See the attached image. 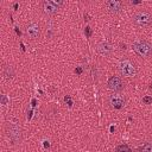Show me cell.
Listing matches in <instances>:
<instances>
[{
    "mask_svg": "<svg viewBox=\"0 0 152 152\" xmlns=\"http://www.w3.org/2000/svg\"><path fill=\"white\" fill-rule=\"evenodd\" d=\"M42 5H43V10H44V12H45L46 14H55V13L57 12V10H58V6L56 5L55 1H49V0H46V1H44Z\"/></svg>",
    "mask_w": 152,
    "mask_h": 152,
    "instance_id": "52a82bcc",
    "label": "cell"
},
{
    "mask_svg": "<svg viewBox=\"0 0 152 152\" xmlns=\"http://www.w3.org/2000/svg\"><path fill=\"white\" fill-rule=\"evenodd\" d=\"M10 69H11L10 66H7V68L5 69V76H6V77H12V72L10 71Z\"/></svg>",
    "mask_w": 152,
    "mask_h": 152,
    "instance_id": "4fadbf2b",
    "label": "cell"
},
{
    "mask_svg": "<svg viewBox=\"0 0 152 152\" xmlns=\"http://www.w3.org/2000/svg\"><path fill=\"white\" fill-rule=\"evenodd\" d=\"M7 134H8L10 139H11L13 142L20 141L21 131H20V128H19L17 125H10V126L7 127Z\"/></svg>",
    "mask_w": 152,
    "mask_h": 152,
    "instance_id": "277c9868",
    "label": "cell"
},
{
    "mask_svg": "<svg viewBox=\"0 0 152 152\" xmlns=\"http://www.w3.org/2000/svg\"><path fill=\"white\" fill-rule=\"evenodd\" d=\"M86 32H87V36L89 37L91 34V31H90V27H86Z\"/></svg>",
    "mask_w": 152,
    "mask_h": 152,
    "instance_id": "9a60e30c",
    "label": "cell"
},
{
    "mask_svg": "<svg viewBox=\"0 0 152 152\" xmlns=\"http://www.w3.org/2000/svg\"><path fill=\"white\" fill-rule=\"evenodd\" d=\"M115 151H116V152H132L131 148H129V146L126 145V144H122V145L116 146V150H115Z\"/></svg>",
    "mask_w": 152,
    "mask_h": 152,
    "instance_id": "7c38bea8",
    "label": "cell"
},
{
    "mask_svg": "<svg viewBox=\"0 0 152 152\" xmlns=\"http://www.w3.org/2000/svg\"><path fill=\"white\" fill-rule=\"evenodd\" d=\"M109 103H110L112 107H114L116 109H120V108L124 107L125 100H124V97L120 94H112L109 96Z\"/></svg>",
    "mask_w": 152,
    "mask_h": 152,
    "instance_id": "8992f818",
    "label": "cell"
},
{
    "mask_svg": "<svg viewBox=\"0 0 152 152\" xmlns=\"http://www.w3.org/2000/svg\"><path fill=\"white\" fill-rule=\"evenodd\" d=\"M133 49H134V51L138 55H140L142 57H150L152 55V52H151V45L148 43H146V42H142V40L135 42L133 44Z\"/></svg>",
    "mask_w": 152,
    "mask_h": 152,
    "instance_id": "7a4b0ae2",
    "label": "cell"
},
{
    "mask_svg": "<svg viewBox=\"0 0 152 152\" xmlns=\"http://www.w3.org/2000/svg\"><path fill=\"white\" fill-rule=\"evenodd\" d=\"M108 88L114 91H120L124 89V82L119 76H110L108 80Z\"/></svg>",
    "mask_w": 152,
    "mask_h": 152,
    "instance_id": "5b68a950",
    "label": "cell"
},
{
    "mask_svg": "<svg viewBox=\"0 0 152 152\" xmlns=\"http://www.w3.org/2000/svg\"><path fill=\"white\" fill-rule=\"evenodd\" d=\"M76 72H77V74H81V72H82V69H81V68H77V69H76Z\"/></svg>",
    "mask_w": 152,
    "mask_h": 152,
    "instance_id": "e0dca14e",
    "label": "cell"
},
{
    "mask_svg": "<svg viewBox=\"0 0 152 152\" xmlns=\"http://www.w3.org/2000/svg\"><path fill=\"white\" fill-rule=\"evenodd\" d=\"M97 51H99V53H101V55H103V56H108V55L112 53L113 48H112L110 44H108V43H106V42H102V43H100V44L97 45Z\"/></svg>",
    "mask_w": 152,
    "mask_h": 152,
    "instance_id": "9c48e42d",
    "label": "cell"
},
{
    "mask_svg": "<svg viewBox=\"0 0 152 152\" xmlns=\"http://www.w3.org/2000/svg\"><path fill=\"white\" fill-rule=\"evenodd\" d=\"M151 52H152V45H151Z\"/></svg>",
    "mask_w": 152,
    "mask_h": 152,
    "instance_id": "ac0fdd59",
    "label": "cell"
},
{
    "mask_svg": "<svg viewBox=\"0 0 152 152\" xmlns=\"http://www.w3.org/2000/svg\"><path fill=\"white\" fill-rule=\"evenodd\" d=\"M139 152H152V142H145L139 146Z\"/></svg>",
    "mask_w": 152,
    "mask_h": 152,
    "instance_id": "8fae6325",
    "label": "cell"
},
{
    "mask_svg": "<svg viewBox=\"0 0 152 152\" xmlns=\"http://www.w3.org/2000/svg\"><path fill=\"white\" fill-rule=\"evenodd\" d=\"M133 21L139 26H146L152 23V15L147 12H138L133 17Z\"/></svg>",
    "mask_w": 152,
    "mask_h": 152,
    "instance_id": "3957f363",
    "label": "cell"
},
{
    "mask_svg": "<svg viewBox=\"0 0 152 152\" xmlns=\"http://www.w3.org/2000/svg\"><path fill=\"white\" fill-rule=\"evenodd\" d=\"M26 32H27V34H28L31 38H33V39L38 38V37H39V34H40L39 25H38V24H36V23L30 24V25L27 26V28H26Z\"/></svg>",
    "mask_w": 152,
    "mask_h": 152,
    "instance_id": "ba28073f",
    "label": "cell"
},
{
    "mask_svg": "<svg viewBox=\"0 0 152 152\" xmlns=\"http://www.w3.org/2000/svg\"><path fill=\"white\" fill-rule=\"evenodd\" d=\"M122 2L119 1V0H109V1H106V6L108 7V10L110 12H119L121 8H122Z\"/></svg>",
    "mask_w": 152,
    "mask_h": 152,
    "instance_id": "30bf717a",
    "label": "cell"
},
{
    "mask_svg": "<svg viewBox=\"0 0 152 152\" xmlns=\"http://www.w3.org/2000/svg\"><path fill=\"white\" fill-rule=\"evenodd\" d=\"M64 100H65V101H68L69 106H71V100H70V97H69V96H65V97H64Z\"/></svg>",
    "mask_w": 152,
    "mask_h": 152,
    "instance_id": "2e32d148",
    "label": "cell"
},
{
    "mask_svg": "<svg viewBox=\"0 0 152 152\" xmlns=\"http://www.w3.org/2000/svg\"><path fill=\"white\" fill-rule=\"evenodd\" d=\"M119 70H120L121 75L127 76V77H132V76H134V75L137 74V68H135V65H134L131 61H128V59H124V61L120 62V64H119Z\"/></svg>",
    "mask_w": 152,
    "mask_h": 152,
    "instance_id": "6da1fadb",
    "label": "cell"
},
{
    "mask_svg": "<svg viewBox=\"0 0 152 152\" xmlns=\"http://www.w3.org/2000/svg\"><path fill=\"white\" fill-rule=\"evenodd\" d=\"M142 101H144L145 103H147V104H148V103H151V102H152V97H151V96H145V97L142 99Z\"/></svg>",
    "mask_w": 152,
    "mask_h": 152,
    "instance_id": "5bb4252c",
    "label": "cell"
}]
</instances>
